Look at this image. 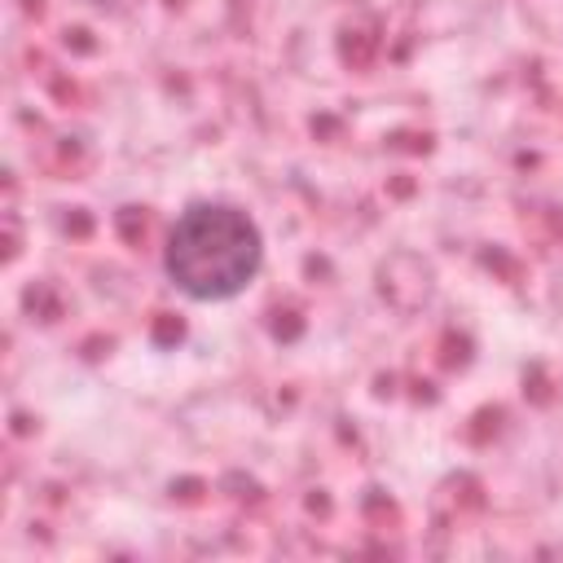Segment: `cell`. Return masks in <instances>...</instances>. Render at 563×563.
Here are the masks:
<instances>
[{
	"label": "cell",
	"instance_id": "obj_1",
	"mask_svg": "<svg viewBox=\"0 0 563 563\" xmlns=\"http://www.w3.org/2000/svg\"><path fill=\"white\" fill-rule=\"evenodd\" d=\"M264 268L260 224L233 202H189L163 246L167 282L194 303L238 299Z\"/></svg>",
	"mask_w": 563,
	"mask_h": 563
},
{
	"label": "cell",
	"instance_id": "obj_2",
	"mask_svg": "<svg viewBox=\"0 0 563 563\" xmlns=\"http://www.w3.org/2000/svg\"><path fill=\"white\" fill-rule=\"evenodd\" d=\"M92 4H106V0H92Z\"/></svg>",
	"mask_w": 563,
	"mask_h": 563
}]
</instances>
